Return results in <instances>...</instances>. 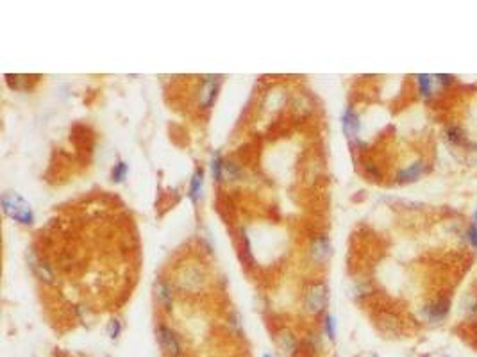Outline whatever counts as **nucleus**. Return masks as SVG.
Returning a JSON list of instances; mask_svg holds the SVG:
<instances>
[{
    "mask_svg": "<svg viewBox=\"0 0 477 357\" xmlns=\"http://www.w3.org/2000/svg\"><path fill=\"white\" fill-rule=\"evenodd\" d=\"M467 236H468V241H470L474 247H477V223H472V225L468 227Z\"/></svg>",
    "mask_w": 477,
    "mask_h": 357,
    "instance_id": "nucleus-15",
    "label": "nucleus"
},
{
    "mask_svg": "<svg viewBox=\"0 0 477 357\" xmlns=\"http://www.w3.org/2000/svg\"><path fill=\"white\" fill-rule=\"evenodd\" d=\"M277 345H279V348H281V354H283L284 357H290L291 354L295 352V340H293V336H291L290 332H284V334H281L279 338H277Z\"/></svg>",
    "mask_w": 477,
    "mask_h": 357,
    "instance_id": "nucleus-8",
    "label": "nucleus"
},
{
    "mask_svg": "<svg viewBox=\"0 0 477 357\" xmlns=\"http://www.w3.org/2000/svg\"><path fill=\"white\" fill-rule=\"evenodd\" d=\"M474 223H477V211H475V215H474Z\"/></svg>",
    "mask_w": 477,
    "mask_h": 357,
    "instance_id": "nucleus-19",
    "label": "nucleus"
},
{
    "mask_svg": "<svg viewBox=\"0 0 477 357\" xmlns=\"http://www.w3.org/2000/svg\"><path fill=\"white\" fill-rule=\"evenodd\" d=\"M465 311H467L468 316H475L477 315V298L474 295H468L467 298H465Z\"/></svg>",
    "mask_w": 477,
    "mask_h": 357,
    "instance_id": "nucleus-12",
    "label": "nucleus"
},
{
    "mask_svg": "<svg viewBox=\"0 0 477 357\" xmlns=\"http://www.w3.org/2000/svg\"><path fill=\"white\" fill-rule=\"evenodd\" d=\"M329 254H331L329 240L327 237H318L315 243H313V257H315L316 261H324Z\"/></svg>",
    "mask_w": 477,
    "mask_h": 357,
    "instance_id": "nucleus-7",
    "label": "nucleus"
},
{
    "mask_svg": "<svg viewBox=\"0 0 477 357\" xmlns=\"http://www.w3.org/2000/svg\"><path fill=\"white\" fill-rule=\"evenodd\" d=\"M343 131H345L347 138H356L357 131H359V120H357V116L354 114L352 109H347L345 113H343Z\"/></svg>",
    "mask_w": 477,
    "mask_h": 357,
    "instance_id": "nucleus-6",
    "label": "nucleus"
},
{
    "mask_svg": "<svg viewBox=\"0 0 477 357\" xmlns=\"http://www.w3.org/2000/svg\"><path fill=\"white\" fill-rule=\"evenodd\" d=\"M424 170H425L424 163H422V161H417V163L410 164L406 170L400 172L399 180H415V179H418L422 174H424Z\"/></svg>",
    "mask_w": 477,
    "mask_h": 357,
    "instance_id": "nucleus-9",
    "label": "nucleus"
},
{
    "mask_svg": "<svg viewBox=\"0 0 477 357\" xmlns=\"http://www.w3.org/2000/svg\"><path fill=\"white\" fill-rule=\"evenodd\" d=\"M200 187H202V172L197 170L193 174V179H191V186H190L191 200H197V198H198V195H200Z\"/></svg>",
    "mask_w": 477,
    "mask_h": 357,
    "instance_id": "nucleus-11",
    "label": "nucleus"
},
{
    "mask_svg": "<svg viewBox=\"0 0 477 357\" xmlns=\"http://www.w3.org/2000/svg\"><path fill=\"white\" fill-rule=\"evenodd\" d=\"M125 174H127V164H125V163H118L117 166H115V170H113V179L115 180H122L125 177Z\"/></svg>",
    "mask_w": 477,
    "mask_h": 357,
    "instance_id": "nucleus-13",
    "label": "nucleus"
},
{
    "mask_svg": "<svg viewBox=\"0 0 477 357\" xmlns=\"http://www.w3.org/2000/svg\"><path fill=\"white\" fill-rule=\"evenodd\" d=\"M218 84L220 79L218 77H206L204 84L200 88V106L202 107H209L213 104L216 97V91H218Z\"/></svg>",
    "mask_w": 477,
    "mask_h": 357,
    "instance_id": "nucleus-4",
    "label": "nucleus"
},
{
    "mask_svg": "<svg viewBox=\"0 0 477 357\" xmlns=\"http://www.w3.org/2000/svg\"><path fill=\"white\" fill-rule=\"evenodd\" d=\"M265 357H272V355H270V354H265Z\"/></svg>",
    "mask_w": 477,
    "mask_h": 357,
    "instance_id": "nucleus-20",
    "label": "nucleus"
},
{
    "mask_svg": "<svg viewBox=\"0 0 477 357\" xmlns=\"http://www.w3.org/2000/svg\"><path fill=\"white\" fill-rule=\"evenodd\" d=\"M107 330H109V336L113 338H118V334H120V330H122V325H120V322L118 320H111V323H109V327H107Z\"/></svg>",
    "mask_w": 477,
    "mask_h": 357,
    "instance_id": "nucleus-14",
    "label": "nucleus"
},
{
    "mask_svg": "<svg viewBox=\"0 0 477 357\" xmlns=\"http://www.w3.org/2000/svg\"><path fill=\"white\" fill-rule=\"evenodd\" d=\"M157 340H159V345H161V348L165 350L166 355L177 357L180 354V343H179V340H177V336L170 329H166V327H159Z\"/></svg>",
    "mask_w": 477,
    "mask_h": 357,
    "instance_id": "nucleus-3",
    "label": "nucleus"
},
{
    "mask_svg": "<svg viewBox=\"0 0 477 357\" xmlns=\"http://www.w3.org/2000/svg\"><path fill=\"white\" fill-rule=\"evenodd\" d=\"M460 134H461L460 129H456V127H450L449 129V139H450V141H460V139H461Z\"/></svg>",
    "mask_w": 477,
    "mask_h": 357,
    "instance_id": "nucleus-17",
    "label": "nucleus"
},
{
    "mask_svg": "<svg viewBox=\"0 0 477 357\" xmlns=\"http://www.w3.org/2000/svg\"><path fill=\"white\" fill-rule=\"evenodd\" d=\"M424 313L429 322H442V320L449 315V300L442 298V300L433 302V304H429L427 307L424 309Z\"/></svg>",
    "mask_w": 477,
    "mask_h": 357,
    "instance_id": "nucleus-5",
    "label": "nucleus"
},
{
    "mask_svg": "<svg viewBox=\"0 0 477 357\" xmlns=\"http://www.w3.org/2000/svg\"><path fill=\"white\" fill-rule=\"evenodd\" d=\"M325 330H327L329 338H334V318L332 316H327V320H325Z\"/></svg>",
    "mask_w": 477,
    "mask_h": 357,
    "instance_id": "nucleus-16",
    "label": "nucleus"
},
{
    "mask_svg": "<svg viewBox=\"0 0 477 357\" xmlns=\"http://www.w3.org/2000/svg\"><path fill=\"white\" fill-rule=\"evenodd\" d=\"M222 166L223 164L220 163V159H216L215 163H213V174L216 175V179H220V175H222Z\"/></svg>",
    "mask_w": 477,
    "mask_h": 357,
    "instance_id": "nucleus-18",
    "label": "nucleus"
},
{
    "mask_svg": "<svg viewBox=\"0 0 477 357\" xmlns=\"http://www.w3.org/2000/svg\"><path fill=\"white\" fill-rule=\"evenodd\" d=\"M417 81H418V89H420L422 97H425V99H427V97L433 93V77H431V75L420 74L417 77Z\"/></svg>",
    "mask_w": 477,
    "mask_h": 357,
    "instance_id": "nucleus-10",
    "label": "nucleus"
},
{
    "mask_svg": "<svg viewBox=\"0 0 477 357\" xmlns=\"http://www.w3.org/2000/svg\"><path fill=\"white\" fill-rule=\"evenodd\" d=\"M327 304V288L325 284L318 282L306 295V307L309 313H320Z\"/></svg>",
    "mask_w": 477,
    "mask_h": 357,
    "instance_id": "nucleus-2",
    "label": "nucleus"
},
{
    "mask_svg": "<svg viewBox=\"0 0 477 357\" xmlns=\"http://www.w3.org/2000/svg\"><path fill=\"white\" fill-rule=\"evenodd\" d=\"M2 207H4V212H6L9 218L16 220V222H20V223H25V225L32 223V218H34V216H32L31 205H29L21 197H18L16 193H4Z\"/></svg>",
    "mask_w": 477,
    "mask_h": 357,
    "instance_id": "nucleus-1",
    "label": "nucleus"
}]
</instances>
